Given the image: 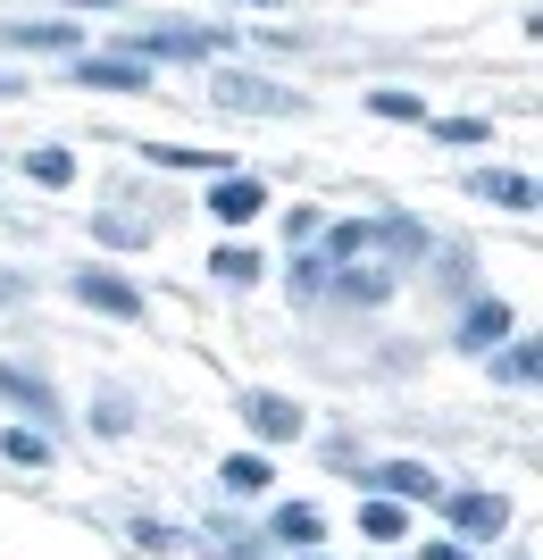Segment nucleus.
Listing matches in <instances>:
<instances>
[{"instance_id":"cd10ccee","label":"nucleus","mask_w":543,"mask_h":560,"mask_svg":"<svg viewBox=\"0 0 543 560\" xmlns=\"http://www.w3.org/2000/svg\"><path fill=\"white\" fill-rule=\"evenodd\" d=\"M426 560H469V552H460V544H435V552H426Z\"/></svg>"},{"instance_id":"0eeeda50","label":"nucleus","mask_w":543,"mask_h":560,"mask_svg":"<svg viewBox=\"0 0 543 560\" xmlns=\"http://www.w3.org/2000/svg\"><path fill=\"white\" fill-rule=\"evenodd\" d=\"M75 302H84V310H109V318H142V293L126 277H109V268H84V277H75Z\"/></svg>"},{"instance_id":"a878e982","label":"nucleus","mask_w":543,"mask_h":560,"mask_svg":"<svg viewBox=\"0 0 543 560\" xmlns=\"http://www.w3.org/2000/svg\"><path fill=\"white\" fill-rule=\"evenodd\" d=\"M134 544H142V552H176V536H167L160 518H134Z\"/></svg>"},{"instance_id":"20e7f679","label":"nucleus","mask_w":543,"mask_h":560,"mask_svg":"<svg viewBox=\"0 0 543 560\" xmlns=\"http://www.w3.org/2000/svg\"><path fill=\"white\" fill-rule=\"evenodd\" d=\"M352 477L368 493H393V502H426V493H435V477H426L418 460H352Z\"/></svg>"},{"instance_id":"9b49d317","label":"nucleus","mask_w":543,"mask_h":560,"mask_svg":"<svg viewBox=\"0 0 543 560\" xmlns=\"http://www.w3.org/2000/svg\"><path fill=\"white\" fill-rule=\"evenodd\" d=\"M243 419L260 427L268 444H293V435H302V410H293V401H276V394H243Z\"/></svg>"},{"instance_id":"f8f14e48","label":"nucleus","mask_w":543,"mask_h":560,"mask_svg":"<svg viewBox=\"0 0 543 560\" xmlns=\"http://www.w3.org/2000/svg\"><path fill=\"white\" fill-rule=\"evenodd\" d=\"M494 343H510V310H501V302H476L469 318H460V351H494Z\"/></svg>"},{"instance_id":"dca6fc26","label":"nucleus","mask_w":543,"mask_h":560,"mask_svg":"<svg viewBox=\"0 0 543 560\" xmlns=\"http://www.w3.org/2000/svg\"><path fill=\"white\" fill-rule=\"evenodd\" d=\"M535 369H543V360H535L527 335H519V343H494V376H501V385H535Z\"/></svg>"},{"instance_id":"6ab92c4d","label":"nucleus","mask_w":543,"mask_h":560,"mask_svg":"<svg viewBox=\"0 0 543 560\" xmlns=\"http://www.w3.org/2000/svg\"><path fill=\"white\" fill-rule=\"evenodd\" d=\"M210 277H217V284H260V252L226 243V252H210Z\"/></svg>"},{"instance_id":"39448f33","label":"nucleus","mask_w":543,"mask_h":560,"mask_svg":"<svg viewBox=\"0 0 543 560\" xmlns=\"http://www.w3.org/2000/svg\"><path fill=\"white\" fill-rule=\"evenodd\" d=\"M444 518L451 527H460V536H501V527H510V502H501V493H444Z\"/></svg>"},{"instance_id":"393cba45","label":"nucleus","mask_w":543,"mask_h":560,"mask_svg":"<svg viewBox=\"0 0 543 560\" xmlns=\"http://www.w3.org/2000/svg\"><path fill=\"white\" fill-rule=\"evenodd\" d=\"M368 109H377V117H418V93H385V84H377V93H368Z\"/></svg>"},{"instance_id":"412c9836","label":"nucleus","mask_w":543,"mask_h":560,"mask_svg":"<svg viewBox=\"0 0 543 560\" xmlns=\"http://www.w3.org/2000/svg\"><path fill=\"white\" fill-rule=\"evenodd\" d=\"M426 135H435V142H460V151H476L494 126H485V117H444V126H426Z\"/></svg>"},{"instance_id":"423d86ee","label":"nucleus","mask_w":543,"mask_h":560,"mask_svg":"<svg viewBox=\"0 0 543 560\" xmlns=\"http://www.w3.org/2000/svg\"><path fill=\"white\" fill-rule=\"evenodd\" d=\"M469 192L476 201H494V210H535V176H527V167H476L469 176Z\"/></svg>"},{"instance_id":"f3484780","label":"nucleus","mask_w":543,"mask_h":560,"mask_svg":"<svg viewBox=\"0 0 543 560\" xmlns=\"http://www.w3.org/2000/svg\"><path fill=\"white\" fill-rule=\"evenodd\" d=\"M217 477H226V493H260L268 477H276V460H260V452H235V460L217 468Z\"/></svg>"},{"instance_id":"c756f323","label":"nucleus","mask_w":543,"mask_h":560,"mask_svg":"<svg viewBox=\"0 0 543 560\" xmlns=\"http://www.w3.org/2000/svg\"><path fill=\"white\" fill-rule=\"evenodd\" d=\"M251 9H284V0H251Z\"/></svg>"},{"instance_id":"9d476101","label":"nucleus","mask_w":543,"mask_h":560,"mask_svg":"<svg viewBox=\"0 0 543 560\" xmlns=\"http://www.w3.org/2000/svg\"><path fill=\"white\" fill-rule=\"evenodd\" d=\"M210 210L226 218V226H243V218H260V210H268V185H260V176H217Z\"/></svg>"},{"instance_id":"1a4fd4ad","label":"nucleus","mask_w":543,"mask_h":560,"mask_svg":"<svg viewBox=\"0 0 543 560\" xmlns=\"http://www.w3.org/2000/svg\"><path fill=\"white\" fill-rule=\"evenodd\" d=\"M0 401H9V410H25V419H43V427H59V394H50L43 376L9 369V360H0Z\"/></svg>"},{"instance_id":"4be33fe9","label":"nucleus","mask_w":543,"mask_h":560,"mask_svg":"<svg viewBox=\"0 0 543 560\" xmlns=\"http://www.w3.org/2000/svg\"><path fill=\"white\" fill-rule=\"evenodd\" d=\"M327 293V259H293V302H318Z\"/></svg>"},{"instance_id":"4468645a","label":"nucleus","mask_w":543,"mask_h":560,"mask_svg":"<svg viewBox=\"0 0 543 560\" xmlns=\"http://www.w3.org/2000/svg\"><path fill=\"white\" fill-rule=\"evenodd\" d=\"M359 536H377V544H402V536H410L402 502H393V493H368V511H359Z\"/></svg>"},{"instance_id":"2eb2a0df","label":"nucleus","mask_w":543,"mask_h":560,"mask_svg":"<svg viewBox=\"0 0 543 560\" xmlns=\"http://www.w3.org/2000/svg\"><path fill=\"white\" fill-rule=\"evenodd\" d=\"M9 43H17V50H75V25H59V18H25V25H9Z\"/></svg>"},{"instance_id":"ddd939ff","label":"nucleus","mask_w":543,"mask_h":560,"mask_svg":"<svg viewBox=\"0 0 543 560\" xmlns=\"http://www.w3.org/2000/svg\"><path fill=\"white\" fill-rule=\"evenodd\" d=\"M268 536H276V544H293V552H309V544L327 536V518L309 511V502H284V511H276V527H268Z\"/></svg>"},{"instance_id":"b1692460","label":"nucleus","mask_w":543,"mask_h":560,"mask_svg":"<svg viewBox=\"0 0 543 560\" xmlns=\"http://www.w3.org/2000/svg\"><path fill=\"white\" fill-rule=\"evenodd\" d=\"M93 427H101V435H126V427H134V401H118V394H109V401L93 410Z\"/></svg>"},{"instance_id":"f257e3e1","label":"nucleus","mask_w":543,"mask_h":560,"mask_svg":"<svg viewBox=\"0 0 543 560\" xmlns=\"http://www.w3.org/2000/svg\"><path fill=\"white\" fill-rule=\"evenodd\" d=\"M327 293L352 310H377L393 293V234L385 218H343L327 226Z\"/></svg>"},{"instance_id":"a211bd4d","label":"nucleus","mask_w":543,"mask_h":560,"mask_svg":"<svg viewBox=\"0 0 543 560\" xmlns=\"http://www.w3.org/2000/svg\"><path fill=\"white\" fill-rule=\"evenodd\" d=\"M0 460H17V468H50V435H34V427H9V435H0Z\"/></svg>"},{"instance_id":"6e6552de","label":"nucleus","mask_w":543,"mask_h":560,"mask_svg":"<svg viewBox=\"0 0 543 560\" xmlns=\"http://www.w3.org/2000/svg\"><path fill=\"white\" fill-rule=\"evenodd\" d=\"M75 84H101V93H142L151 68H142L134 50H109V59H75Z\"/></svg>"},{"instance_id":"f03ea898","label":"nucleus","mask_w":543,"mask_h":560,"mask_svg":"<svg viewBox=\"0 0 543 560\" xmlns=\"http://www.w3.org/2000/svg\"><path fill=\"white\" fill-rule=\"evenodd\" d=\"M210 101H217V109H235V117H302L309 109L293 84H276V75H243V68H217Z\"/></svg>"},{"instance_id":"7c9ffc66","label":"nucleus","mask_w":543,"mask_h":560,"mask_svg":"<svg viewBox=\"0 0 543 560\" xmlns=\"http://www.w3.org/2000/svg\"><path fill=\"white\" fill-rule=\"evenodd\" d=\"M318 560H327V552H318Z\"/></svg>"},{"instance_id":"bb28decb","label":"nucleus","mask_w":543,"mask_h":560,"mask_svg":"<svg viewBox=\"0 0 543 560\" xmlns=\"http://www.w3.org/2000/svg\"><path fill=\"white\" fill-rule=\"evenodd\" d=\"M0 302H25V284H17V277H0Z\"/></svg>"},{"instance_id":"7ed1b4c3","label":"nucleus","mask_w":543,"mask_h":560,"mask_svg":"<svg viewBox=\"0 0 543 560\" xmlns=\"http://www.w3.org/2000/svg\"><path fill=\"white\" fill-rule=\"evenodd\" d=\"M210 50H226L217 25H151L134 43V59H210Z\"/></svg>"},{"instance_id":"c85d7f7f","label":"nucleus","mask_w":543,"mask_h":560,"mask_svg":"<svg viewBox=\"0 0 543 560\" xmlns=\"http://www.w3.org/2000/svg\"><path fill=\"white\" fill-rule=\"evenodd\" d=\"M0 93H17V75H0Z\"/></svg>"},{"instance_id":"5701e85b","label":"nucleus","mask_w":543,"mask_h":560,"mask_svg":"<svg viewBox=\"0 0 543 560\" xmlns=\"http://www.w3.org/2000/svg\"><path fill=\"white\" fill-rule=\"evenodd\" d=\"M93 234H101V243H142V218H118V210H101V218H93Z\"/></svg>"},{"instance_id":"aec40b11","label":"nucleus","mask_w":543,"mask_h":560,"mask_svg":"<svg viewBox=\"0 0 543 560\" xmlns=\"http://www.w3.org/2000/svg\"><path fill=\"white\" fill-rule=\"evenodd\" d=\"M25 176H34V185H68V176H75V160L59 151V142H43V151H25Z\"/></svg>"}]
</instances>
